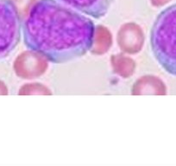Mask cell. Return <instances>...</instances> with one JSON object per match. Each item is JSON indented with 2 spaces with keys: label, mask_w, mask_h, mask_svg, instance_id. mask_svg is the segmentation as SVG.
<instances>
[{
  "label": "cell",
  "mask_w": 176,
  "mask_h": 166,
  "mask_svg": "<svg viewBox=\"0 0 176 166\" xmlns=\"http://www.w3.org/2000/svg\"><path fill=\"white\" fill-rule=\"evenodd\" d=\"M28 49L53 63H66L85 55L92 47L95 25L57 0H38L22 26Z\"/></svg>",
  "instance_id": "obj_1"
},
{
  "label": "cell",
  "mask_w": 176,
  "mask_h": 166,
  "mask_svg": "<svg viewBox=\"0 0 176 166\" xmlns=\"http://www.w3.org/2000/svg\"><path fill=\"white\" fill-rule=\"evenodd\" d=\"M150 47L157 62L176 77V4L156 16L150 30Z\"/></svg>",
  "instance_id": "obj_2"
},
{
  "label": "cell",
  "mask_w": 176,
  "mask_h": 166,
  "mask_svg": "<svg viewBox=\"0 0 176 166\" xmlns=\"http://www.w3.org/2000/svg\"><path fill=\"white\" fill-rule=\"evenodd\" d=\"M22 22L15 4L0 0V60L16 48L21 40Z\"/></svg>",
  "instance_id": "obj_3"
},
{
  "label": "cell",
  "mask_w": 176,
  "mask_h": 166,
  "mask_svg": "<svg viewBox=\"0 0 176 166\" xmlns=\"http://www.w3.org/2000/svg\"><path fill=\"white\" fill-rule=\"evenodd\" d=\"M81 13L93 18H101L107 14L115 0H57Z\"/></svg>",
  "instance_id": "obj_4"
}]
</instances>
